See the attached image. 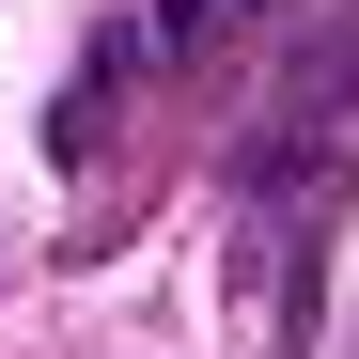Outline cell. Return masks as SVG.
<instances>
[{
    "label": "cell",
    "mask_w": 359,
    "mask_h": 359,
    "mask_svg": "<svg viewBox=\"0 0 359 359\" xmlns=\"http://www.w3.org/2000/svg\"><path fill=\"white\" fill-rule=\"evenodd\" d=\"M266 0H156V47H219V32H250Z\"/></svg>",
    "instance_id": "6da1fadb"
}]
</instances>
